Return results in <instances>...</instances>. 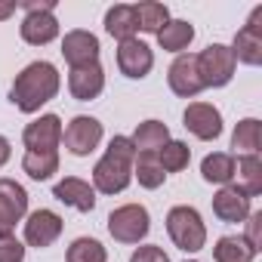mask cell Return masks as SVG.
I'll return each mask as SVG.
<instances>
[{
  "instance_id": "1",
  "label": "cell",
  "mask_w": 262,
  "mask_h": 262,
  "mask_svg": "<svg viewBox=\"0 0 262 262\" xmlns=\"http://www.w3.org/2000/svg\"><path fill=\"white\" fill-rule=\"evenodd\" d=\"M59 86H62V77H59V68L53 62H31L25 65L16 80H13V90H10V102L22 111V114H34L40 111L47 102H53L59 96Z\"/></svg>"
},
{
  "instance_id": "2",
  "label": "cell",
  "mask_w": 262,
  "mask_h": 262,
  "mask_svg": "<svg viewBox=\"0 0 262 262\" xmlns=\"http://www.w3.org/2000/svg\"><path fill=\"white\" fill-rule=\"evenodd\" d=\"M133 164H136V148L129 136H114L93 167V188L102 194H120L133 182Z\"/></svg>"
},
{
  "instance_id": "3",
  "label": "cell",
  "mask_w": 262,
  "mask_h": 262,
  "mask_svg": "<svg viewBox=\"0 0 262 262\" xmlns=\"http://www.w3.org/2000/svg\"><path fill=\"white\" fill-rule=\"evenodd\" d=\"M167 234L182 253H198L207 247V225L201 213L188 204H179L167 213Z\"/></svg>"
},
{
  "instance_id": "4",
  "label": "cell",
  "mask_w": 262,
  "mask_h": 262,
  "mask_svg": "<svg viewBox=\"0 0 262 262\" xmlns=\"http://www.w3.org/2000/svg\"><path fill=\"white\" fill-rule=\"evenodd\" d=\"M151 231V216L142 204H123L108 216V234L117 244H139Z\"/></svg>"
},
{
  "instance_id": "5",
  "label": "cell",
  "mask_w": 262,
  "mask_h": 262,
  "mask_svg": "<svg viewBox=\"0 0 262 262\" xmlns=\"http://www.w3.org/2000/svg\"><path fill=\"white\" fill-rule=\"evenodd\" d=\"M194 59H198V77H201L204 90H207V86L219 90V86H228V83H231L237 62H234V56H231V50H228L225 43H210V47L201 50Z\"/></svg>"
},
{
  "instance_id": "6",
  "label": "cell",
  "mask_w": 262,
  "mask_h": 262,
  "mask_svg": "<svg viewBox=\"0 0 262 262\" xmlns=\"http://www.w3.org/2000/svg\"><path fill=\"white\" fill-rule=\"evenodd\" d=\"M62 142L74 158H90L102 142V123L96 117H90V114H77L62 129Z\"/></svg>"
},
{
  "instance_id": "7",
  "label": "cell",
  "mask_w": 262,
  "mask_h": 262,
  "mask_svg": "<svg viewBox=\"0 0 262 262\" xmlns=\"http://www.w3.org/2000/svg\"><path fill=\"white\" fill-rule=\"evenodd\" d=\"M28 216V191L16 179H0V237L16 231V222Z\"/></svg>"
},
{
  "instance_id": "8",
  "label": "cell",
  "mask_w": 262,
  "mask_h": 262,
  "mask_svg": "<svg viewBox=\"0 0 262 262\" xmlns=\"http://www.w3.org/2000/svg\"><path fill=\"white\" fill-rule=\"evenodd\" d=\"M117 68L123 77L129 80H142L151 68H155V53L145 40L139 37H129V40H120L117 43Z\"/></svg>"
},
{
  "instance_id": "9",
  "label": "cell",
  "mask_w": 262,
  "mask_h": 262,
  "mask_svg": "<svg viewBox=\"0 0 262 262\" xmlns=\"http://www.w3.org/2000/svg\"><path fill=\"white\" fill-rule=\"evenodd\" d=\"M62 228H65L62 216H59L56 210L40 207V210H34V213L25 216V244H28V247H37V250L53 247V244L59 241Z\"/></svg>"
},
{
  "instance_id": "10",
  "label": "cell",
  "mask_w": 262,
  "mask_h": 262,
  "mask_svg": "<svg viewBox=\"0 0 262 262\" xmlns=\"http://www.w3.org/2000/svg\"><path fill=\"white\" fill-rule=\"evenodd\" d=\"M182 123H185L188 133L194 139H201V142H213V139L222 136V114L210 102H191L185 108V114H182Z\"/></svg>"
},
{
  "instance_id": "11",
  "label": "cell",
  "mask_w": 262,
  "mask_h": 262,
  "mask_svg": "<svg viewBox=\"0 0 262 262\" xmlns=\"http://www.w3.org/2000/svg\"><path fill=\"white\" fill-rule=\"evenodd\" d=\"M262 7L253 10V16L247 19V25L234 34V43L228 47L234 62H244V65H259L262 62Z\"/></svg>"
},
{
  "instance_id": "12",
  "label": "cell",
  "mask_w": 262,
  "mask_h": 262,
  "mask_svg": "<svg viewBox=\"0 0 262 262\" xmlns=\"http://www.w3.org/2000/svg\"><path fill=\"white\" fill-rule=\"evenodd\" d=\"M22 142L28 151H59V145H62L59 114H40L37 120H31L22 133Z\"/></svg>"
},
{
  "instance_id": "13",
  "label": "cell",
  "mask_w": 262,
  "mask_h": 262,
  "mask_svg": "<svg viewBox=\"0 0 262 262\" xmlns=\"http://www.w3.org/2000/svg\"><path fill=\"white\" fill-rule=\"evenodd\" d=\"M167 80H170V90H173L176 96L194 99V96L204 90V83H201V77H198V59H194V53L176 56L173 65H170V71H167Z\"/></svg>"
},
{
  "instance_id": "14",
  "label": "cell",
  "mask_w": 262,
  "mask_h": 262,
  "mask_svg": "<svg viewBox=\"0 0 262 262\" xmlns=\"http://www.w3.org/2000/svg\"><path fill=\"white\" fill-rule=\"evenodd\" d=\"M102 90H105V68L99 62H90V65L68 71V93L77 102H93L102 96Z\"/></svg>"
},
{
  "instance_id": "15",
  "label": "cell",
  "mask_w": 262,
  "mask_h": 262,
  "mask_svg": "<svg viewBox=\"0 0 262 262\" xmlns=\"http://www.w3.org/2000/svg\"><path fill=\"white\" fill-rule=\"evenodd\" d=\"M19 34L31 47H47L59 37V22H56L53 10H31V13H25V19L19 25Z\"/></svg>"
},
{
  "instance_id": "16",
  "label": "cell",
  "mask_w": 262,
  "mask_h": 262,
  "mask_svg": "<svg viewBox=\"0 0 262 262\" xmlns=\"http://www.w3.org/2000/svg\"><path fill=\"white\" fill-rule=\"evenodd\" d=\"M99 37L93 31H68L62 37V56L71 68H80V65H90V62H99Z\"/></svg>"
},
{
  "instance_id": "17",
  "label": "cell",
  "mask_w": 262,
  "mask_h": 262,
  "mask_svg": "<svg viewBox=\"0 0 262 262\" xmlns=\"http://www.w3.org/2000/svg\"><path fill=\"white\" fill-rule=\"evenodd\" d=\"M213 213L219 222H228V225H237L250 216V198L237 188V185H222L216 194H213Z\"/></svg>"
},
{
  "instance_id": "18",
  "label": "cell",
  "mask_w": 262,
  "mask_h": 262,
  "mask_svg": "<svg viewBox=\"0 0 262 262\" xmlns=\"http://www.w3.org/2000/svg\"><path fill=\"white\" fill-rule=\"evenodd\" d=\"M53 198L62 201L65 207L80 210V213H93L96 210V188L86 179H77V176H65L62 182H56Z\"/></svg>"
},
{
  "instance_id": "19",
  "label": "cell",
  "mask_w": 262,
  "mask_h": 262,
  "mask_svg": "<svg viewBox=\"0 0 262 262\" xmlns=\"http://www.w3.org/2000/svg\"><path fill=\"white\" fill-rule=\"evenodd\" d=\"M129 142H133L136 155H158L170 142V129H167L164 120H142Z\"/></svg>"
},
{
  "instance_id": "20",
  "label": "cell",
  "mask_w": 262,
  "mask_h": 262,
  "mask_svg": "<svg viewBox=\"0 0 262 262\" xmlns=\"http://www.w3.org/2000/svg\"><path fill=\"white\" fill-rule=\"evenodd\" d=\"M191 40H194V25L185 22V19H170V22L158 31V43H161V50L176 53V56H182V53L191 47Z\"/></svg>"
},
{
  "instance_id": "21",
  "label": "cell",
  "mask_w": 262,
  "mask_h": 262,
  "mask_svg": "<svg viewBox=\"0 0 262 262\" xmlns=\"http://www.w3.org/2000/svg\"><path fill=\"white\" fill-rule=\"evenodd\" d=\"M234 179H237V188L247 198L262 194V161H259V155H237Z\"/></svg>"
},
{
  "instance_id": "22",
  "label": "cell",
  "mask_w": 262,
  "mask_h": 262,
  "mask_svg": "<svg viewBox=\"0 0 262 262\" xmlns=\"http://www.w3.org/2000/svg\"><path fill=\"white\" fill-rule=\"evenodd\" d=\"M201 176L210 185H231L234 182V155L228 151H213L201 161Z\"/></svg>"
},
{
  "instance_id": "23",
  "label": "cell",
  "mask_w": 262,
  "mask_h": 262,
  "mask_svg": "<svg viewBox=\"0 0 262 262\" xmlns=\"http://www.w3.org/2000/svg\"><path fill=\"white\" fill-rule=\"evenodd\" d=\"M262 145V123L256 117H244L237 120L234 133H231V148L234 155H259Z\"/></svg>"
},
{
  "instance_id": "24",
  "label": "cell",
  "mask_w": 262,
  "mask_h": 262,
  "mask_svg": "<svg viewBox=\"0 0 262 262\" xmlns=\"http://www.w3.org/2000/svg\"><path fill=\"white\" fill-rule=\"evenodd\" d=\"M133 16H136V28L145 31V34H158L170 22L167 4H158V0H142V4H136L133 7Z\"/></svg>"
},
{
  "instance_id": "25",
  "label": "cell",
  "mask_w": 262,
  "mask_h": 262,
  "mask_svg": "<svg viewBox=\"0 0 262 262\" xmlns=\"http://www.w3.org/2000/svg\"><path fill=\"white\" fill-rule=\"evenodd\" d=\"M213 259L216 262H253L256 259V250L244 241V234H225V237L216 241Z\"/></svg>"
},
{
  "instance_id": "26",
  "label": "cell",
  "mask_w": 262,
  "mask_h": 262,
  "mask_svg": "<svg viewBox=\"0 0 262 262\" xmlns=\"http://www.w3.org/2000/svg\"><path fill=\"white\" fill-rule=\"evenodd\" d=\"M105 31L120 43V40H129V37H136V16H133V7H123V4H117V7H111L108 13H105Z\"/></svg>"
},
{
  "instance_id": "27",
  "label": "cell",
  "mask_w": 262,
  "mask_h": 262,
  "mask_svg": "<svg viewBox=\"0 0 262 262\" xmlns=\"http://www.w3.org/2000/svg\"><path fill=\"white\" fill-rule=\"evenodd\" d=\"M22 170L34 182H47L53 179V173H59V151H25Z\"/></svg>"
},
{
  "instance_id": "28",
  "label": "cell",
  "mask_w": 262,
  "mask_h": 262,
  "mask_svg": "<svg viewBox=\"0 0 262 262\" xmlns=\"http://www.w3.org/2000/svg\"><path fill=\"white\" fill-rule=\"evenodd\" d=\"M133 176H136V179H139V185H142V188H148V191L161 188V185H164V179H167V173H164V170H161V164H158V155H136Z\"/></svg>"
},
{
  "instance_id": "29",
  "label": "cell",
  "mask_w": 262,
  "mask_h": 262,
  "mask_svg": "<svg viewBox=\"0 0 262 262\" xmlns=\"http://www.w3.org/2000/svg\"><path fill=\"white\" fill-rule=\"evenodd\" d=\"M188 161H191V148L185 142H179V139H170L158 151V164H161L164 173H182L188 167Z\"/></svg>"
},
{
  "instance_id": "30",
  "label": "cell",
  "mask_w": 262,
  "mask_h": 262,
  "mask_svg": "<svg viewBox=\"0 0 262 262\" xmlns=\"http://www.w3.org/2000/svg\"><path fill=\"white\" fill-rule=\"evenodd\" d=\"M65 259L68 262H108V250L96 237H77V241H71Z\"/></svg>"
},
{
  "instance_id": "31",
  "label": "cell",
  "mask_w": 262,
  "mask_h": 262,
  "mask_svg": "<svg viewBox=\"0 0 262 262\" xmlns=\"http://www.w3.org/2000/svg\"><path fill=\"white\" fill-rule=\"evenodd\" d=\"M0 262H25V244L16 241V234L0 237Z\"/></svg>"
},
{
  "instance_id": "32",
  "label": "cell",
  "mask_w": 262,
  "mask_h": 262,
  "mask_svg": "<svg viewBox=\"0 0 262 262\" xmlns=\"http://www.w3.org/2000/svg\"><path fill=\"white\" fill-rule=\"evenodd\" d=\"M129 262H170V256H167L161 247H155V244H142V247L133 250Z\"/></svg>"
},
{
  "instance_id": "33",
  "label": "cell",
  "mask_w": 262,
  "mask_h": 262,
  "mask_svg": "<svg viewBox=\"0 0 262 262\" xmlns=\"http://www.w3.org/2000/svg\"><path fill=\"white\" fill-rule=\"evenodd\" d=\"M244 222H247V234H244V241L259 253V250H262V241H259V222H262V213H250Z\"/></svg>"
},
{
  "instance_id": "34",
  "label": "cell",
  "mask_w": 262,
  "mask_h": 262,
  "mask_svg": "<svg viewBox=\"0 0 262 262\" xmlns=\"http://www.w3.org/2000/svg\"><path fill=\"white\" fill-rule=\"evenodd\" d=\"M25 13H31V10H56V0H28V4H19Z\"/></svg>"
},
{
  "instance_id": "35",
  "label": "cell",
  "mask_w": 262,
  "mask_h": 262,
  "mask_svg": "<svg viewBox=\"0 0 262 262\" xmlns=\"http://www.w3.org/2000/svg\"><path fill=\"white\" fill-rule=\"evenodd\" d=\"M10 155H13V148H10V139H7V136H0V167H4V164L10 161Z\"/></svg>"
},
{
  "instance_id": "36",
  "label": "cell",
  "mask_w": 262,
  "mask_h": 262,
  "mask_svg": "<svg viewBox=\"0 0 262 262\" xmlns=\"http://www.w3.org/2000/svg\"><path fill=\"white\" fill-rule=\"evenodd\" d=\"M16 7H19V4H13V0H7V4H0V22H4V19H10V16L16 13Z\"/></svg>"
},
{
  "instance_id": "37",
  "label": "cell",
  "mask_w": 262,
  "mask_h": 262,
  "mask_svg": "<svg viewBox=\"0 0 262 262\" xmlns=\"http://www.w3.org/2000/svg\"><path fill=\"white\" fill-rule=\"evenodd\" d=\"M185 262H194V259H185Z\"/></svg>"
}]
</instances>
